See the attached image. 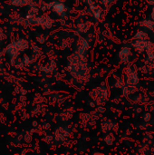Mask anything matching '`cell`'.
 <instances>
[{"instance_id": "6da1fadb", "label": "cell", "mask_w": 154, "mask_h": 155, "mask_svg": "<svg viewBox=\"0 0 154 155\" xmlns=\"http://www.w3.org/2000/svg\"><path fill=\"white\" fill-rule=\"evenodd\" d=\"M54 10L58 13V14H61L62 12H64V5L61 3H56L54 5Z\"/></svg>"}, {"instance_id": "7a4b0ae2", "label": "cell", "mask_w": 154, "mask_h": 155, "mask_svg": "<svg viewBox=\"0 0 154 155\" xmlns=\"http://www.w3.org/2000/svg\"><path fill=\"white\" fill-rule=\"evenodd\" d=\"M152 17L154 19V8L152 9Z\"/></svg>"}, {"instance_id": "3957f363", "label": "cell", "mask_w": 154, "mask_h": 155, "mask_svg": "<svg viewBox=\"0 0 154 155\" xmlns=\"http://www.w3.org/2000/svg\"><path fill=\"white\" fill-rule=\"evenodd\" d=\"M104 1H107V0H104Z\"/></svg>"}]
</instances>
